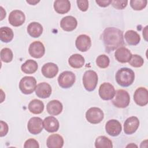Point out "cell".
I'll return each instance as SVG.
<instances>
[{"mask_svg":"<svg viewBox=\"0 0 148 148\" xmlns=\"http://www.w3.org/2000/svg\"><path fill=\"white\" fill-rule=\"evenodd\" d=\"M102 40L108 53L113 51L124 44L123 32L115 27L106 28L103 31Z\"/></svg>","mask_w":148,"mask_h":148,"instance_id":"cell-1","label":"cell"},{"mask_svg":"<svg viewBox=\"0 0 148 148\" xmlns=\"http://www.w3.org/2000/svg\"><path fill=\"white\" fill-rule=\"evenodd\" d=\"M117 83L122 87H128L135 79V73L130 68H122L117 71L115 76Z\"/></svg>","mask_w":148,"mask_h":148,"instance_id":"cell-2","label":"cell"},{"mask_svg":"<svg viewBox=\"0 0 148 148\" xmlns=\"http://www.w3.org/2000/svg\"><path fill=\"white\" fill-rule=\"evenodd\" d=\"M112 99V103L116 107L125 108L130 104V97L127 91L120 89L115 91V94Z\"/></svg>","mask_w":148,"mask_h":148,"instance_id":"cell-3","label":"cell"},{"mask_svg":"<svg viewBox=\"0 0 148 148\" xmlns=\"http://www.w3.org/2000/svg\"><path fill=\"white\" fill-rule=\"evenodd\" d=\"M97 83L98 75L95 71L88 70L84 72L83 76V84L87 91H92L94 90Z\"/></svg>","mask_w":148,"mask_h":148,"instance_id":"cell-4","label":"cell"},{"mask_svg":"<svg viewBox=\"0 0 148 148\" xmlns=\"http://www.w3.org/2000/svg\"><path fill=\"white\" fill-rule=\"evenodd\" d=\"M36 80L32 76H24L20 81L19 88L24 94H32L36 88Z\"/></svg>","mask_w":148,"mask_h":148,"instance_id":"cell-5","label":"cell"},{"mask_svg":"<svg viewBox=\"0 0 148 148\" xmlns=\"http://www.w3.org/2000/svg\"><path fill=\"white\" fill-rule=\"evenodd\" d=\"M104 117L103 111L99 108H90L86 113L87 120L91 124H98L102 121Z\"/></svg>","mask_w":148,"mask_h":148,"instance_id":"cell-6","label":"cell"},{"mask_svg":"<svg viewBox=\"0 0 148 148\" xmlns=\"http://www.w3.org/2000/svg\"><path fill=\"white\" fill-rule=\"evenodd\" d=\"M75 75L71 71H64L58 77V84L63 88H68L72 87L75 82Z\"/></svg>","mask_w":148,"mask_h":148,"instance_id":"cell-7","label":"cell"},{"mask_svg":"<svg viewBox=\"0 0 148 148\" xmlns=\"http://www.w3.org/2000/svg\"><path fill=\"white\" fill-rule=\"evenodd\" d=\"M115 89L109 83H102L99 88V95L103 100L112 99L115 94Z\"/></svg>","mask_w":148,"mask_h":148,"instance_id":"cell-8","label":"cell"},{"mask_svg":"<svg viewBox=\"0 0 148 148\" xmlns=\"http://www.w3.org/2000/svg\"><path fill=\"white\" fill-rule=\"evenodd\" d=\"M28 52L31 57L35 58H40L45 54V48L41 42L35 41L29 45Z\"/></svg>","mask_w":148,"mask_h":148,"instance_id":"cell-9","label":"cell"},{"mask_svg":"<svg viewBox=\"0 0 148 148\" xmlns=\"http://www.w3.org/2000/svg\"><path fill=\"white\" fill-rule=\"evenodd\" d=\"M134 100L139 106H144L148 103V91L145 87L138 88L134 94Z\"/></svg>","mask_w":148,"mask_h":148,"instance_id":"cell-10","label":"cell"},{"mask_svg":"<svg viewBox=\"0 0 148 148\" xmlns=\"http://www.w3.org/2000/svg\"><path fill=\"white\" fill-rule=\"evenodd\" d=\"M43 125L42 120L38 117H33L29 119L27 124L28 131L34 135L40 133L43 130Z\"/></svg>","mask_w":148,"mask_h":148,"instance_id":"cell-11","label":"cell"},{"mask_svg":"<svg viewBox=\"0 0 148 148\" xmlns=\"http://www.w3.org/2000/svg\"><path fill=\"white\" fill-rule=\"evenodd\" d=\"M25 20V14L20 10H14L9 14L8 21L12 26L19 27L24 24Z\"/></svg>","mask_w":148,"mask_h":148,"instance_id":"cell-12","label":"cell"},{"mask_svg":"<svg viewBox=\"0 0 148 148\" xmlns=\"http://www.w3.org/2000/svg\"><path fill=\"white\" fill-rule=\"evenodd\" d=\"M121 130L120 123L115 119L109 120L105 124V130L107 134L112 136H118L121 132Z\"/></svg>","mask_w":148,"mask_h":148,"instance_id":"cell-13","label":"cell"},{"mask_svg":"<svg viewBox=\"0 0 148 148\" xmlns=\"http://www.w3.org/2000/svg\"><path fill=\"white\" fill-rule=\"evenodd\" d=\"M139 125V120L135 116H131L126 119L124 123V131L127 135L136 132Z\"/></svg>","mask_w":148,"mask_h":148,"instance_id":"cell-14","label":"cell"},{"mask_svg":"<svg viewBox=\"0 0 148 148\" xmlns=\"http://www.w3.org/2000/svg\"><path fill=\"white\" fill-rule=\"evenodd\" d=\"M75 46L79 51L82 52L87 51L91 46V39L87 35H80L76 39Z\"/></svg>","mask_w":148,"mask_h":148,"instance_id":"cell-15","label":"cell"},{"mask_svg":"<svg viewBox=\"0 0 148 148\" xmlns=\"http://www.w3.org/2000/svg\"><path fill=\"white\" fill-rule=\"evenodd\" d=\"M52 89L49 84L46 82L39 83L35 88L36 95L40 98H49L51 94Z\"/></svg>","mask_w":148,"mask_h":148,"instance_id":"cell-16","label":"cell"},{"mask_svg":"<svg viewBox=\"0 0 148 148\" xmlns=\"http://www.w3.org/2000/svg\"><path fill=\"white\" fill-rule=\"evenodd\" d=\"M77 25L76 19L72 16H68L63 17L60 21L61 28L65 31H72L74 30Z\"/></svg>","mask_w":148,"mask_h":148,"instance_id":"cell-17","label":"cell"},{"mask_svg":"<svg viewBox=\"0 0 148 148\" xmlns=\"http://www.w3.org/2000/svg\"><path fill=\"white\" fill-rule=\"evenodd\" d=\"M114 57L117 61L121 63H126L130 60L132 57V54L127 48L125 47H120L116 50Z\"/></svg>","mask_w":148,"mask_h":148,"instance_id":"cell-18","label":"cell"},{"mask_svg":"<svg viewBox=\"0 0 148 148\" xmlns=\"http://www.w3.org/2000/svg\"><path fill=\"white\" fill-rule=\"evenodd\" d=\"M43 125L46 131L49 132H54L57 131L60 127L58 120L53 116H48L46 117L43 121Z\"/></svg>","mask_w":148,"mask_h":148,"instance_id":"cell-19","label":"cell"},{"mask_svg":"<svg viewBox=\"0 0 148 148\" xmlns=\"http://www.w3.org/2000/svg\"><path fill=\"white\" fill-rule=\"evenodd\" d=\"M43 75L47 78L55 77L58 72V66L53 62H48L43 65L41 69Z\"/></svg>","mask_w":148,"mask_h":148,"instance_id":"cell-20","label":"cell"},{"mask_svg":"<svg viewBox=\"0 0 148 148\" xmlns=\"http://www.w3.org/2000/svg\"><path fill=\"white\" fill-rule=\"evenodd\" d=\"M46 145L49 148H61L64 145V139L58 134H52L47 138Z\"/></svg>","mask_w":148,"mask_h":148,"instance_id":"cell-21","label":"cell"},{"mask_svg":"<svg viewBox=\"0 0 148 148\" xmlns=\"http://www.w3.org/2000/svg\"><path fill=\"white\" fill-rule=\"evenodd\" d=\"M46 109L49 114L52 116H57L62 111L63 106L59 101L52 100L47 103Z\"/></svg>","mask_w":148,"mask_h":148,"instance_id":"cell-22","label":"cell"},{"mask_svg":"<svg viewBox=\"0 0 148 148\" xmlns=\"http://www.w3.org/2000/svg\"><path fill=\"white\" fill-rule=\"evenodd\" d=\"M55 11L59 14L68 13L71 9V3L68 0H57L54 2Z\"/></svg>","mask_w":148,"mask_h":148,"instance_id":"cell-23","label":"cell"},{"mask_svg":"<svg viewBox=\"0 0 148 148\" xmlns=\"http://www.w3.org/2000/svg\"><path fill=\"white\" fill-rule=\"evenodd\" d=\"M43 32L42 25L38 22H32L27 27V32L33 38L39 37Z\"/></svg>","mask_w":148,"mask_h":148,"instance_id":"cell-24","label":"cell"},{"mask_svg":"<svg viewBox=\"0 0 148 148\" xmlns=\"http://www.w3.org/2000/svg\"><path fill=\"white\" fill-rule=\"evenodd\" d=\"M124 38L127 43L130 45H136L140 40V35L134 30L127 31L125 33Z\"/></svg>","mask_w":148,"mask_h":148,"instance_id":"cell-25","label":"cell"},{"mask_svg":"<svg viewBox=\"0 0 148 148\" xmlns=\"http://www.w3.org/2000/svg\"><path fill=\"white\" fill-rule=\"evenodd\" d=\"M84 57L79 54H74L71 56L68 59L69 65L73 68H80L84 64Z\"/></svg>","mask_w":148,"mask_h":148,"instance_id":"cell-26","label":"cell"},{"mask_svg":"<svg viewBox=\"0 0 148 148\" xmlns=\"http://www.w3.org/2000/svg\"><path fill=\"white\" fill-rule=\"evenodd\" d=\"M28 109L29 112L33 114H40L42 113L44 110V104L42 101L34 99L29 103Z\"/></svg>","mask_w":148,"mask_h":148,"instance_id":"cell-27","label":"cell"},{"mask_svg":"<svg viewBox=\"0 0 148 148\" xmlns=\"http://www.w3.org/2000/svg\"><path fill=\"white\" fill-rule=\"evenodd\" d=\"M38 68L37 62L32 60H28L21 66V71L27 74H32L35 73Z\"/></svg>","mask_w":148,"mask_h":148,"instance_id":"cell-28","label":"cell"},{"mask_svg":"<svg viewBox=\"0 0 148 148\" xmlns=\"http://www.w3.org/2000/svg\"><path fill=\"white\" fill-rule=\"evenodd\" d=\"M14 36L13 30L8 27H2L0 28V39L2 42L8 43Z\"/></svg>","mask_w":148,"mask_h":148,"instance_id":"cell-29","label":"cell"},{"mask_svg":"<svg viewBox=\"0 0 148 148\" xmlns=\"http://www.w3.org/2000/svg\"><path fill=\"white\" fill-rule=\"evenodd\" d=\"M95 147L96 148H112L113 144L111 140L108 137L99 136L95 140Z\"/></svg>","mask_w":148,"mask_h":148,"instance_id":"cell-30","label":"cell"},{"mask_svg":"<svg viewBox=\"0 0 148 148\" xmlns=\"http://www.w3.org/2000/svg\"><path fill=\"white\" fill-rule=\"evenodd\" d=\"M0 56L2 61L8 63L13 60V54L12 51L9 48H3L1 51Z\"/></svg>","mask_w":148,"mask_h":148,"instance_id":"cell-31","label":"cell"},{"mask_svg":"<svg viewBox=\"0 0 148 148\" xmlns=\"http://www.w3.org/2000/svg\"><path fill=\"white\" fill-rule=\"evenodd\" d=\"M110 62L109 57L105 54L99 55L96 59V64L101 68H107Z\"/></svg>","mask_w":148,"mask_h":148,"instance_id":"cell-32","label":"cell"},{"mask_svg":"<svg viewBox=\"0 0 148 148\" xmlns=\"http://www.w3.org/2000/svg\"><path fill=\"white\" fill-rule=\"evenodd\" d=\"M128 62L131 66L135 68H139L143 65L144 60L140 56L134 54L132 55V57Z\"/></svg>","mask_w":148,"mask_h":148,"instance_id":"cell-33","label":"cell"},{"mask_svg":"<svg viewBox=\"0 0 148 148\" xmlns=\"http://www.w3.org/2000/svg\"><path fill=\"white\" fill-rule=\"evenodd\" d=\"M146 0H131L130 1V6L135 10H141L147 5Z\"/></svg>","mask_w":148,"mask_h":148,"instance_id":"cell-34","label":"cell"},{"mask_svg":"<svg viewBox=\"0 0 148 148\" xmlns=\"http://www.w3.org/2000/svg\"><path fill=\"white\" fill-rule=\"evenodd\" d=\"M127 3H128V1H124V0H123V1L114 0V1H112L111 2V3L113 7L117 9H123L127 6Z\"/></svg>","mask_w":148,"mask_h":148,"instance_id":"cell-35","label":"cell"},{"mask_svg":"<svg viewBox=\"0 0 148 148\" xmlns=\"http://www.w3.org/2000/svg\"><path fill=\"white\" fill-rule=\"evenodd\" d=\"M25 148H39V145L37 140L33 138H29L27 140L24 145Z\"/></svg>","mask_w":148,"mask_h":148,"instance_id":"cell-36","label":"cell"},{"mask_svg":"<svg viewBox=\"0 0 148 148\" xmlns=\"http://www.w3.org/2000/svg\"><path fill=\"white\" fill-rule=\"evenodd\" d=\"M79 9L82 12H86L88 8V1L87 0H78L76 1Z\"/></svg>","mask_w":148,"mask_h":148,"instance_id":"cell-37","label":"cell"},{"mask_svg":"<svg viewBox=\"0 0 148 148\" xmlns=\"http://www.w3.org/2000/svg\"><path fill=\"white\" fill-rule=\"evenodd\" d=\"M1 123V132H0V136L1 137L4 136H5L8 132V125L6 123L3 121H0Z\"/></svg>","mask_w":148,"mask_h":148,"instance_id":"cell-38","label":"cell"},{"mask_svg":"<svg viewBox=\"0 0 148 148\" xmlns=\"http://www.w3.org/2000/svg\"><path fill=\"white\" fill-rule=\"evenodd\" d=\"M112 1L110 0H104V1H95V2L101 7H106L108 6L111 3Z\"/></svg>","mask_w":148,"mask_h":148,"instance_id":"cell-39","label":"cell"},{"mask_svg":"<svg viewBox=\"0 0 148 148\" xmlns=\"http://www.w3.org/2000/svg\"><path fill=\"white\" fill-rule=\"evenodd\" d=\"M0 9H1V20H3L4 17H5L6 16V12L5 10L3 9V8L2 6L0 7Z\"/></svg>","mask_w":148,"mask_h":148,"instance_id":"cell-40","label":"cell"},{"mask_svg":"<svg viewBox=\"0 0 148 148\" xmlns=\"http://www.w3.org/2000/svg\"><path fill=\"white\" fill-rule=\"evenodd\" d=\"M147 26H146L145 27V29L143 31V36H144V38H145V39L146 41L147 40Z\"/></svg>","mask_w":148,"mask_h":148,"instance_id":"cell-41","label":"cell"},{"mask_svg":"<svg viewBox=\"0 0 148 148\" xmlns=\"http://www.w3.org/2000/svg\"><path fill=\"white\" fill-rule=\"evenodd\" d=\"M27 2L29 3L30 5H35L36 3L39 2V1H27Z\"/></svg>","mask_w":148,"mask_h":148,"instance_id":"cell-42","label":"cell"}]
</instances>
